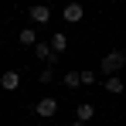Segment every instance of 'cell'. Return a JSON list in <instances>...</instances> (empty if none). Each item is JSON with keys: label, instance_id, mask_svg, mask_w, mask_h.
<instances>
[{"label": "cell", "instance_id": "6da1fadb", "mask_svg": "<svg viewBox=\"0 0 126 126\" xmlns=\"http://www.w3.org/2000/svg\"><path fill=\"white\" fill-rule=\"evenodd\" d=\"M99 68H102V75H119V72L126 68V58H123V51H109V55H102Z\"/></svg>", "mask_w": 126, "mask_h": 126}, {"label": "cell", "instance_id": "3957f363", "mask_svg": "<svg viewBox=\"0 0 126 126\" xmlns=\"http://www.w3.org/2000/svg\"><path fill=\"white\" fill-rule=\"evenodd\" d=\"M17 85H21V72H14V68L0 72V89L3 92H17Z\"/></svg>", "mask_w": 126, "mask_h": 126}, {"label": "cell", "instance_id": "52a82bcc", "mask_svg": "<svg viewBox=\"0 0 126 126\" xmlns=\"http://www.w3.org/2000/svg\"><path fill=\"white\" fill-rule=\"evenodd\" d=\"M123 89H126V82L119 75H106V92H109V95H119Z\"/></svg>", "mask_w": 126, "mask_h": 126}, {"label": "cell", "instance_id": "9a60e30c", "mask_svg": "<svg viewBox=\"0 0 126 126\" xmlns=\"http://www.w3.org/2000/svg\"><path fill=\"white\" fill-rule=\"evenodd\" d=\"M123 126H126V123H123Z\"/></svg>", "mask_w": 126, "mask_h": 126}, {"label": "cell", "instance_id": "ba28073f", "mask_svg": "<svg viewBox=\"0 0 126 126\" xmlns=\"http://www.w3.org/2000/svg\"><path fill=\"white\" fill-rule=\"evenodd\" d=\"M92 116H95V106H92V102H79V109H75V119H85V123H89Z\"/></svg>", "mask_w": 126, "mask_h": 126}, {"label": "cell", "instance_id": "7c38bea8", "mask_svg": "<svg viewBox=\"0 0 126 126\" xmlns=\"http://www.w3.org/2000/svg\"><path fill=\"white\" fill-rule=\"evenodd\" d=\"M82 85H95V72L92 68H82Z\"/></svg>", "mask_w": 126, "mask_h": 126}, {"label": "cell", "instance_id": "8fae6325", "mask_svg": "<svg viewBox=\"0 0 126 126\" xmlns=\"http://www.w3.org/2000/svg\"><path fill=\"white\" fill-rule=\"evenodd\" d=\"M38 79H41L44 85H48V82H55V68H51V65H44L41 72H38Z\"/></svg>", "mask_w": 126, "mask_h": 126}, {"label": "cell", "instance_id": "9c48e42d", "mask_svg": "<svg viewBox=\"0 0 126 126\" xmlns=\"http://www.w3.org/2000/svg\"><path fill=\"white\" fill-rule=\"evenodd\" d=\"M51 48H55V55H65V51H68V34L58 31V34L51 38Z\"/></svg>", "mask_w": 126, "mask_h": 126}, {"label": "cell", "instance_id": "7a4b0ae2", "mask_svg": "<svg viewBox=\"0 0 126 126\" xmlns=\"http://www.w3.org/2000/svg\"><path fill=\"white\" fill-rule=\"evenodd\" d=\"M58 109H62V106H58V99H55V95H44V99H38V106H34V112H38L41 119L58 116Z\"/></svg>", "mask_w": 126, "mask_h": 126}, {"label": "cell", "instance_id": "4fadbf2b", "mask_svg": "<svg viewBox=\"0 0 126 126\" xmlns=\"http://www.w3.org/2000/svg\"><path fill=\"white\" fill-rule=\"evenodd\" d=\"M68 126H85V119H75V123H68Z\"/></svg>", "mask_w": 126, "mask_h": 126}, {"label": "cell", "instance_id": "277c9868", "mask_svg": "<svg viewBox=\"0 0 126 126\" xmlns=\"http://www.w3.org/2000/svg\"><path fill=\"white\" fill-rule=\"evenodd\" d=\"M82 14H85V10H82L79 0H72V3H65V7H62V17H65L68 24H79V21H82Z\"/></svg>", "mask_w": 126, "mask_h": 126}, {"label": "cell", "instance_id": "30bf717a", "mask_svg": "<svg viewBox=\"0 0 126 126\" xmlns=\"http://www.w3.org/2000/svg\"><path fill=\"white\" fill-rule=\"evenodd\" d=\"M65 89H79V85H82V72H75V68H72V72H65Z\"/></svg>", "mask_w": 126, "mask_h": 126}, {"label": "cell", "instance_id": "8992f818", "mask_svg": "<svg viewBox=\"0 0 126 126\" xmlns=\"http://www.w3.org/2000/svg\"><path fill=\"white\" fill-rule=\"evenodd\" d=\"M38 41H41V38H38V31H34V27H24L21 34H17V44H21V48H34Z\"/></svg>", "mask_w": 126, "mask_h": 126}, {"label": "cell", "instance_id": "5bb4252c", "mask_svg": "<svg viewBox=\"0 0 126 126\" xmlns=\"http://www.w3.org/2000/svg\"><path fill=\"white\" fill-rule=\"evenodd\" d=\"M123 58H126V48H123Z\"/></svg>", "mask_w": 126, "mask_h": 126}, {"label": "cell", "instance_id": "5b68a950", "mask_svg": "<svg viewBox=\"0 0 126 126\" xmlns=\"http://www.w3.org/2000/svg\"><path fill=\"white\" fill-rule=\"evenodd\" d=\"M27 17H31V24H48V21H51V7H44V3H34V7L27 10Z\"/></svg>", "mask_w": 126, "mask_h": 126}]
</instances>
